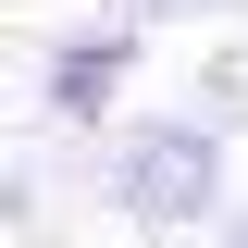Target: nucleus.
<instances>
[{
  "instance_id": "nucleus-2",
  "label": "nucleus",
  "mask_w": 248,
  "mask_h": 248,
  "mask_svg": "<svg viewBox=\"0 0 248 248\" xmlns=\"http://www.w3.org/2000/svg\"><path fill=\"white\" fill-rule=\"evenodd\" d=\"M112 87H124V37H62L50 50V112L62 124H99Z\"/></svg>"
},
{
  "instance_id": "nucleus-4",
  "label": "nucleus",
  "mask_w": 248,
  "mask_h": 248,
  "mask_svg": "<svg viewBox=\"0 0 248 248\" xmlns=\"http://www.w3.org/2000/svg\"><path fill=\"white\" fill-rule=\"evenodd\" d=\"M223 248H248V211H236V223H223Z\"/></svg>"
},
{
  "instance_id": "nucleus-3",
  "label": "nucleus",
  "mask_w": 248,
  "mask_h": 248,
  "mask_svg": "<svg viewBox=\"0 0 248 248\" xmlns=\"http://www.w3.org/2000/svg\"><path fill=\"white\" fill-rule=\"evenodd\" d=\"M137 13H248V0H137Z\"/></svg>"
},
{
  "instance_id": "nucleus-1",
  "label": "nucleus",
  "mask_w": 248,
  "mask_h": 248,
  "mask_svg": "<svg viewBox=\"0 0 248 248\" xmlns=\"http://www.w3.org/2000/svg\"><path fill=\"white\" fill-rule=\"evenodd\" d=\"M112 199H124L137 223H199V211H223V137H211V124H124Z\"/></svg>"
}]
</instances>
